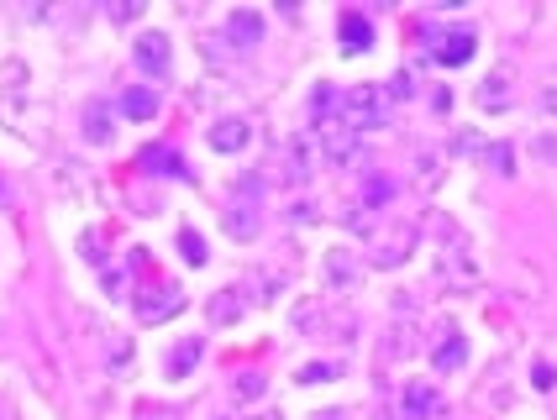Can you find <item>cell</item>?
Wrapping results in <instances>:
<instances>
[{
	"label": "cell",
	"instance_id": "cell-1",
	"mask_svg": "<svg viewBox=\"0 0 557 420\" xmlns=\"http://www.w3.org/2000/svg\"><path fill=\"white\" fill-rule=\"evenodd\" d=\"M321 284H326V294H337V300H353L363 289V258L353 247H326L321 252Z\"/></svg>",
	"mask_w": 557,
	"mask_h": 420
},
{
	"label": "cell",
	"instance_id": "cell-2",
	"mask_svg": "<svg viewBox=\"0 0 557 420\" xmlns=\"http://www.w3.org/2000/svg\"><path fill=\"white\" fill-rule=\"evenodd\" d=\"M342 121L363 137L368 126H389V95L379 84H363V90H347L342 95Z\"/></svg>",
	"mask_w": 557,
	"mask_h": 420
},
{
	"label": "cell",
	"instance_id": "cell-3",
	"mask_svg": "<svg viewBox=\"0 0 557 420\" xmlns=\"http://www.w3.org/2000/svg\"><path fill=\"white\" fill-rule=\"evenodd\" d=\"M316 147H321V158H326V163L347 168V163H358L363 137H358L347 121H321V126H316Z\"/></svg>",
	"mask_w": 557,
	"mask_h": 420
},
{
	"label": "cell",
	"instance_id": "cell-4",
	"mask_svg": "<svg viewBox=\"0 0 557 420\" xmlns=\"http://www.w3.org/2000/svg\"><path fill=\"white\" fill-rule=\"evenodd\" d=\"M442 415V389L431 378H405L400 389V420H437Z\"/></svg>",
	"mask_w": 557,
	"mask_h": 420
},
{
	"label": "cell",
	"instance_id": "cell-5",
	"mask_svg": "<svg viewBox=\"0 0 557 420\" xmlns=\"http://www.w3.org/2000/svg\"><path fill=\"white\" fill-rule=\"evenodd\" d=\"M179 310H184V289H179V284H163L158 294L148 289V294L137 300V321H142V326H163V321H174Z\"/></svg>",
	"mask_w": 557,
	"mask_h": 420
},
{
	"label": "cell",
	"instance_id": "cell-6",
	"mask_svg": "<svg viewBox=\"0 0 557 420\" xmlns=\"http://www.w3.org/2000/svg\"><path fill=\"white\" fill-rule=\"evenodd\" d=\"M437 273H442L447 284H458V289H473V284H479V263H473V252H468V242H463V237L452 242V252L442 247Z\"/></svg>",
	"mask_w": 557,
	"mask_h": 420
},
{
	"label": "cell",
	"instance_id": "cell-7",
	"mask_svg": "<svg viewBox=\"0 0 557 420\" xmlns=\"http://www.w3.org/2000/svg\"><path fill=\"white\" fill-rule=\"evenodd\" d=\"M132 58H137L153 79H163V74H169V63H174V48H169V37H163V32H142V37L132 42Z\"/></svg>",
	"mask_w": 557,
	"mask_h": 420
},
{
	"label": "cell",
	"instance_id": "cell-8",
	"mask_svg": "<svg viewBox=\"0 0 557 420\" xmlns=\"http://www.w3.org/2000/svg\"><path fill=\"white\" fill-rule=\"evenodd\" d=\"M421 352V342H416V331L410 326H389L384 336H379V368L389 373L395 363H410V357Z\"/></svg>",
	"mask_w": 557,
	"mask_h": 420
},
{
	"label": "cell",
	"instance_id": "cell-9",
	"mask_svg": "<svg viewBox=\"0 0 557 420\" xmlns=\"http://www.w3.org/2000/svg\"><path fill=\"white\" fill-rule=\"evenodd\" d=\"M410 247H416V226L395 221V231L374 242V263H379V268H395V263H405V258H410Z\"/></svg>",
	"mask_w": 557,
	"mask_h": 420
},
{
	"label": "cell",
	"instance_id": "cell-10",
	"mask_svg": "<svg viewBox=\"0 0 557 420\" xmlns=\"http://www.w3.org/2000/svg\"><path fill=\"white\" fill-rule=\"evenodd\" d=\"M284 163H290V179L305 184L321 168V147L311 137H290V142H284Z\"/></svg>",
	"mask_w": 557,
	"mask_h": 420
},
{
	"label": "cell",
	"instance_id": "cell-11",
	"mask_svg": "<svg viewBox=\"0 0 557 420\" xmlns=\"http://www.w3.org/2000/svg\"><path fill=\"white\" fill-rule=\"evenodd\" d=\"M468 363V342H463V331L458 326H442V342L431 347V368L437 373H458Z\"/></svg>",
	"mask_w": 557,
	"mask_h": 420
},
{
	"label": "cell",
	"instance_id": "cell-12",
	"mask_svg": "<svg viewBox=\"0 0 557 420\" xmlns=\"http://www.w3.org/2000/svg\"><path fill=\"white\" fill-rule=\"evenodd\" d=\"M510 84H515V69H510V63H500V69L479 84V105H484V111H505V105L515 100Z\"/></svg>",
	"mask_w": 557,
	"mask_h": 420
},
{
	"label": "cell",
	"instance_id": "cell-13",
	"mask_svg": "<svg viewBox=\"0 0 557 420\" xmlns=\"http://www.w3.org/2000/svg\"><path fill=\"white\" fill-rule=\"evenodd\" d=\"M226 37H232V48L253 53L263 42V16L258 11H232V16H226Z\"/></svg>",
	"mask_w": 557,
	"mask_h": 420
},
{
	"label": "cell",
	"instance_id": "cell-14",
	"mask_svg": "<svg viewBox=\"0 0 557 420\" xmlns=\"http://www.w3.org/2000/svg\"><path fill=\"white\" fill-rule=\"evenodd\" d=\"M247 137H253V132H247V121H242V116H221L211 132H205V142H211L216 153H242Z\"/></svg>",
	"mask_w": 557,
	"mask_h": 420
},
{
	"label": "cell",
	"instance_id": "cell-15",
	"mask_svg": "<svg viewBox=\"0 0 557 420\" xmlns=\"http://www.w3.org/2000/svg\"><path fill=\"white\" fill-rule=\"evenodd\" d=\"M116 111L132 116V121H153L158 116V90H153V84H132V90H121Z\"/></svg>",
	"mask_w": 557,
	"mask_h": 420
},
{
	"label": "cell",
	"instance_id": "cell-16",
	"mask_svg": "<svg viewBox=\"0 0 557 420\" xmlns=\"http://www.w3.org/2000/svg\"><path fill=\"white\" fill-rule=\"evenodd\" d=\"M205 315H211V326H237L247 315V300L237 289H216L211 300H205Z\"/></svg>",
	"mask_w": 557,
	"mask_h": 420
},
{
	"label": "cell",
	"instance_id": "cell-17",
	"mask_svg": "<svg viewBox=\"0 0 557 420\" xmlns=\"http://www.w3.org/2000/svg\"><path fill=\"white\" fill-rule=\"evenodd\" d=\"M473 42H479L473 32H447V37L431 42V58L447 63V69H458V63H468V58H473Z\"/></svg>",
	"mask_w": 557,
	"mask_h": 420
},
{
	"label": "cell",
	"instance_id": "cell-18",
	"mask_svg": "<svg viewBox=\"0 0 557 420\" xmlns=\"http://www.w3.org/2000/svg\"><path fill=\"white\" fill-rule=\"evenodd\" d=\"M342 53H368L374 48V27H368V16H358V11H342Z\"/></svg>",
	"mask_w": 557,
	"mask_h": 420
},
{
	"label": "cell",
	"instance_id": "cell-19",
	"mask_svg": "<svg viewBox=\"0 0 557 420\" xmlns=\"http://www.w3.org/2000/svg\"><path fill=\"white\" fill-rule=\"evenodd\" d=\"M226 237H237V242H253V237H258V205L237 200L232 210H226Z\"/></svg>",
	"mask_w": 557,
	"mask_h": 420
},
{
	"label": "cell",
	"instance_id": "cell-20",
	"mask_svg": "<svg viewBox=\"0 0 557 420\" xmlns=\"http://www.w3.org/2000/svg\"><path fill=\"white\" fill-rule=\"evenodd\" d=\"M142 168H148V174H190V168H184L179 163V153H174V147L169 142H158V147H148V153H142Z\"/></svg>",
	"mask_w": 557,
	"mask_h": 420
},
{
	"label": "cell",
	"instance_id": "cell-21",
	"mask_svg": "<svg viewBox=\"0 0 557 420\" xmlns=\"http://www.w3.org/2000/svg\"><path fill=\"white\" fill-rule=\"evenodd\" d=\"M410 179H416L421 195H437V189H442V158L437 153H416V174H410Z\"/></svg>",
	"mask_w": 557,
	"mask_h": 420
},
{
	"label": "cell",
	"instance_id": "cell-22",
	"mask_svg": "<svg viewBox=\"0 0 557 420\" xmlns=\"http://www.w3.org/2000/svg\"><path fill=\"white\" fill-rule=\"evenodd\" d=\"M200 357H205V342H200V336H190V342H179V347L169 352V373H174V378H184V373H190V368L200 363Z\"/></svg>",
	"mask_w": 557,
	"mask_h": 420
},
{
	"label": "cell",
	"instance_id": "cell-23",
	"mask_svg": "<svg viewBox=\"0 0 557 420\" xmlns=\"http://www.w3.org/2000/svg\"><path fill=\"white\" fill-rule=\"evenodd\" d=\"M111 132H116V126H111V105L95 100L90 111H85V137L90 142H111Z\"/></svg>",
	"mask_w": 557,
	"mask_h": 420
},
{
	"label": "cell",
	"instance_id": "cell-24",
	"mask_svg": "<svg viewBox=\"0 0 557 420\" xmlns=\"http://www.w3.org/2000/svg\"><path fill=\"white\" fill-rule=\"evenodd\" d=\"M263 389H268L263 373H237V378H232V394H237V399H263Z\"/></svg>",
	"mask_w": 557,
	"mask_h": 420
},
{
	"label": "cell",
	"instance_id": "cell-25",
	"mask_svg": "<svg viewBox=\"0 0 557 420\" xmlns=\"http://www.w3.org/2000/svg\"><path fill=\"white\" fill-rule=\"evenodd\" d=\"M179 252H184V263H205V258H211V252H205V237H200V231H179Z\"/></svg>",
	"mask_w": 557,
	"mask_h": 420
},
{
	"label": "cell",
	"instance_id": "cell-26",
	"mask_svg": "<svg viewBox=\"0 0 557 420\" xmlns=\"http://www.w3.org/2000/svg\"><path fill=\"white\" fill-rule=\"evenodd\" d=\"M100 284H106L111 300H127V263H121V268H106V273H100Z\"/></svg>",
	"mask_w": 557,
	"mask_h": 420
},
{
	"label": "cell",
	"instance_id": "cell-27",
	"mask_svg": "<svg viewBox=\"0 0 557 420\" xmlns=\"http://www.w3.org/2000/svg\"><path fill=\"white\" fill-rule=\"evenodd\" d=\"M416 90H421V84H416V69H400L395 79H389V95H400V100H410Z\"/></svg>",
	"mask_w": 557,
	"mask_h": 420
},
{
	"label": "cell",
	"instance_id": "cell-28",
	"mask_svg": "<svg viewBox=\"0 0 557 420\" xmlns=\"http://www.w3.org/2000/svg\"><path fill=\"white\" fill-rule=\"evenodd\" d=\"M337 378V363H311V368H300V384H332Z\"/></svg>",
	"mask_w": 557,
	"mask_h": 420
},
{
	"label": "cell",
	"instance_id": "cell-29",
	"mask_svg": "<svg viewBox=\"0 0 557 420\" xmlns=\"http://www.w3.org/2000/svg\"><path fill=\"white\" fill-rule=\"evenodd\" d=\"M489 163H494V174H515V153H510L505 142H494V147H489Z\"/></svg>",
	"mask_w": 557,
	"mask_h": 420
},
{
	"label": "cell",
	"instance_id": "cell-30",
	"mask_svg": "<svg viewBox=\"0 0 557 420\" xmlns=\"http://www.w3.org/2000/svg\"><path fill=\"white\" fill-rule=\"evenodd\" d=\"M531 384L542 389V394H552V389H557V368H552V363H536V368H531Z\"/></svg>",
	"mask_w": 557,
	"mask_h": 420
},
{
	"label": "cell",
	"instance_id": "cell-31",
	"mask_svg": "<svg viewBox=\"0 0 557 420\" xmlns=\"http://www.w3.org/2000/svg\"><path fill=\"white\" fill-rule=\"evenodd\" d=\"M106 357H116V363L127 368V363H132V342H127V336H111V342H106Z\"/></svg>",
	"mask_w": 557,
	"mask_h": 420
},
{
	"label": "cell",
	"instance_id": "cell-32",
	"mask_svg": "<svg viewBox=\"0 0 557 420\" xmlns=\"http://www.w3.org/2000/svg\"><path fill=\"white\" fill-rule=\"evenodd\" d=\"M142 6H111V21H137Z\"/></svg>",
	"mask_w": 557,
	"mask_h": 420
},
{
	"label": "cell",
	"instance_id": "cell-33",
	"mask_svg": "<svg viewBox=\"0 0 557 420\" xmlns=\"http://www.w3.org/2000/svg\"><path fill=\"white\" fill-rule=\"evenodd\" d=\"M137 420H174L169 410H137Z\"/></svg>",
	"mask_w": 557,
	"mask_h": 420
},
{
	"label": "cell",
	"instance_id": "cell-34",
	"mask_svg": "<svg viewBox=\"0 0 557 420\" xmlns=\"http://www.w3.org/2000/svg\"><path fill=\"white\" fill-rule=\"evenodd\" d=\"M311 420H347L342 410H321V415H311Z\"/></svg>",
	"mask_w": 557,
	"mask_h": 420
},
{
	"label": "cell",
	"instance_id": "cell-35",
	"mask_svg": "<svg viewBox=\"0 0 557 420\" xmlns=\"http://www.w3.org/2000/svg\"><path fill=\"white\" fill-rule=\"evenodd\" d=\"M247 420H284V415H274V410H258V415H247Z\"/></svg>",
	"mask_w": 557,
	"mask_h": 420
}]
</instances>
